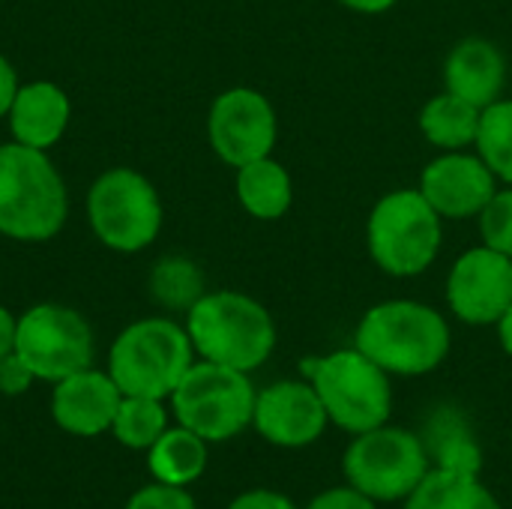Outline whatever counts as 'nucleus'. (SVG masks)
<instances>
[{"mask_svg":"<svg viewBox=\"0 0 512 509\" xmlns=\"http://www.w3.org/2000/svg\"><path fill=\"white\" fill-rule=\"evenodd\" d=\"M72 117V105L63 87L51 81H30L21 84L15 102L9 108V129L18 144L48 150L54 147Z\"/></svg>","mask_w":512,"mask_h":509,"instance_id":"obj_17","label":"nucleus"},{"mask_svg":"<svg viewBox=\"0 0 512 509\" xmlns=\"http://www.w3.org/2000/svg\"><path fill=\"white\" fill-rule=\"evenodd\" d=\"M36 381V375L27 369V363L12 351L6 357H0V393L6 396H21L30 390V384Z\"/></svg>","mask_w":512,"mask_h":509,"instance_id":"obj_29","label":"nucleus"},{"mask_svg":"<svg viewBox=\"0 0 512 509\" xmlns=\"http://www.w3.org/2000/svg\"><path fill=\"white\" fill-rule=\"evenodd\" d=\"M477 156L489 165L501 186H512V99L501 96L480 114V129L474 141Z\"/></svg>","mask_w":512,"mask_h":509,"instance_id":"obj_24","label":"nucleus"},{"mask_svg":"<svg viewBox=\"0 0 512 509\" xmlns=\"http://www.w3.org/2000/svg\"><path fill=\"white\" fill-rule=\"evenodd\" d=\"M480 114L483 108L441 90L435 93L423 108H420V117H417V126H420V135L438 150V153H447V150H468L474 147L477 141V129H480Z\"/></svg>","mask_w":512,"mask_h":509,"instance_id":"obj_19","label":"nucleus"},{"mask_svg":"<svg viewBox=\"0 0 512 509\" xmlns=\"http://www.w3.org/2000/svg\"><path fill=\"white\" fill-rule=\"evenodd\" d=\"M207 138L225 165L240 168L246 162L273 156L279 141V114L261 90L231 87L210 105Z\"/></svg>","mask_w":512,"mask_h":509,"instance_id":"obj_11","label":"nucleus"},{"mask_svg":"<svg viewBox=\"0 0 512 509\" xmlns=\"http://www.w3.org/2000/svg\"><path fill=\"white\" fill-rule=\"evenodd\" d=\"M207 294L204 288V273L201 267L186 258V255H165L153 264L150 270V297L171 312H189L201 297Z\"/></svg>","mask_w":512,"mask_h":509,"instance_id":"obj_23","label":"nucleus"},{"mask_svg":"<svg viewBox=\"0 0 512 509\" xmlns=\"http://www.w3.org/2000/svg\"><path fill=\"white\" fill-rule=\"evenodd\" d=\"M255 396L258 390L249 372L201 360L189 366L171 393V411L180 426L201 435L207 444H222L252 426Z\"/></svg>","mask_w":512,"mask_h":509,"instance_id":"obj_7","label":"nucleus"},{"mask_svg":"<svg viewBox=\"0 0 512 509\" xmlns=\"http://www.w3.org/2000/svg\"><path fill=\"white\" fill-rule=\"evenodd\" d=\"M444 219L420 189H393L375 201L366 219V249L375 267L393 279L423 276L441 255Z\"/></svg>","mask_w":512,"mask_h":509,"instance_id":"obj_4","label":"nucleus"},{"mask_svg":"<svg viewBox=\"0 0 512 509\" xmlns=\"http://www.w3.org/2000/svg\"><path fill=\"white\" fill-rule=\"evenodd\" d=\"M507 87V57L501 45L483 36L459 39L444 57V90L486 108L504 96Z\"/></svg>","mask_w":512,"mask_h":509,"instance_id":"obj_16","label":"nucleus"},{"mask_svg":"<svg viewBox=\"0 0 512 509\" xmlns=\"http://www.w3.org/2000/svg\"><path fill=\"white\" fill-rule=\"evenodd\" d=\"M405 509H504V504L480 477L432 468L405 498Z\"/></svg>","mask_w":512,"mask_h":509,"instance_id":"obj_21","label":"nucleus"},{"mask_svg":"<svg viewBox=\"0 0 512 509\" xmlns=\"http://www.w3.org/2000/svg\"><path fill=\"white\" fill-rule=\"evenodd\" d=\"M342 471L345 483L369 495L375 504H405L432 471V459L423 438L384 423L372 432L354 435L342 456Z\"/></svg>","mask_w":512,"mask_h":509,"instance_id":"obj_8","label":"nucleus"},{"mask_svg":"<svg viewBox=\"0 0 512 509\" xmlns=\"http://www.w3.org/2000/svg\"><path fill=\"white\" fill-rule=\"evenodd\" d=\"M69 195L45 150L0 144V234L21 243H45L60 234Z\"/></svg>","mask_w":512,"mask_h":509,"instance_id":"obj_3","label":"nucleus"},{"mask_svg":"<svg viewBox=\"0 0 512 509\" xmlns=\"http://www.w3.org/2000/svg\"><path fill=\"white\" fill-rule=\"evenodd\" d=\"M495 330H498V342H501L504 354L512 357V303H510V309L501 315V321L495 324Z\"/></svg>","mask_w":512,"mask_h":509,"instance_id":"obj_34","label":"nucleus"},{"mask_svg":"<svg viewBox=\"0 0 512 509\" xmlns=\"http://www.w3.org/2000/svg\"><path fill=\"white\" fill-rule=\"evenodd\" d=\"M498 177L477 156V150L438 153L423 171L417 189L438 210L441 219H477L498 192Z\"/></svg>","mask_w":512,"mask_h":509,"instance_id":"obj_13","label":"nucleus"},{"mask_svg":"<svg viewBox=\"0 0 512 509\" xmlns=\"http://www.w3.org/2000/svg\"><path fill=\"white\" fill-rule=\"evenodd\" d=\"M480 243L512 258V186H498L492 201L477 216Z\"/></svg>","mask_w":512,"mask_h":509,"instance_id":"obj_26","label":"nucleus"},{"mask_svg":"<svg viewBox=\"0 0 512 509\" xmlns=\"http://www.w3.org/2000/svg\"><path fill=\"white\" fill-rule=\"evenodd\" d=\"M228 509H300L288 495L273 492V489H249L243 495H237Z\"/></svg>","mask_w":512,"mask_h":509,"instance_id":"obj_30","label":"nucleus"},{"mask_svg":"<svg viewBox=\"0 0 512 509\" xmlns=\"http://www.w3.org/2000/svg\"><path fill=\"white\" fill-rule=\"evenodd\" d=\"M339 6L357 12V15H384L390 12L399 0H336Z\"/></svg>","mask_w":512,"mask_h":509,"instance_id":"obj_32","label":"nucleus"},{"mask_svg":"<svg viewBox=\"0 0 512 509\" xmlns=\"http://www.w3.org/2000/svg\"><path fill=\"white\" fill-rule=\"evenodd\" d=\"M15 327H18V321L12 318V312L6 306H0V357L15 351Z\"/></svg>","mask_w":512,"mask_h":509,"instance_id":"obj_33","label":"nucleus"},{"mask_svg":"<svg viewBox=\"0 0 512 509\" xmlns=\"http://www.w3.org/2000/svg\"><path fill=\"white\" fill-rule=\"evenodd\" d=\"M432 459V468L480 477L483 471V453L474 435L468 432L465 420L453 411H438V417L429 426V441H423Z\"/></svg>","mask_w":512,"mask_h":509,"instance_id":"obj_22","label":"nucleus"},{"mask_svg":"<svg viewBox=\"0 0 512 509\" xmlns=\"http://www.w3.org/2000/svg\"><path fill=\"white\" fill-rule=\"evenodd\" d=\"M192 363L195 348L186 327L168 318L129 324L108 351V375L123 396L171 399Z\"/></svg>","mask_w":512,"mask_h":509,"instance_id":"obj_6","label":"nucleus"},{"mask_svg":"<svg viewBox=\"0 0 512 509\" xmlns=\"http://www.w3.org/2000/svg\"><path fill=\"white\" fill-rule=\"evenodd\" d=\"M330 420L315 393V387L303 381H276L255 396L252 429L273 447L303 450L312 447Z\"/></svg>","mask_w":512,"mask_h":509,"instance_id":"obj_14","label":"nucleus"},{"mask_svg":"<svg viewBox=\"0 0 512 509\" xmlns=\"http://www.w3.org/2000/svg\"><path fill=\"white\" fill-rule=\"evenodd\" d=\"M18 72H15V66L0 54V117H6L9 114V108H12V102H15V93H18Z\"/></svg>","mask_w":512,"mask_h":509,"instance_id":"obj_31","label":"nucleus"},{"mask_svg":"<svg viewBox=\"0 0 512 509\" xmlns=\"http://www.w3.org/2000/svg\"><path fill=\"white\" fill-rule=\"evenodd\" d=\"M120 399L123 393L114 384V378L90 366L54 384L51 417L63 432L78 438H93L111 429Z\"/></svg>","mask_w":512,"mask_h":509,"instance_id":"obj_15","label":"nucleus"},{"mask_svg":"<svg viewBox=\"0 0 512 509\" xmlns=\"http://www.w3.org/2000/svg\"><path fill=\"white\" fill-rule=\"evenodd\" d=\"M147 468L156 483L186 489L207 471V441L186 426L165 429L147 450Z\"/></svg>","mask_w":512,"mask_h":509,"instance_id":"obj_20","label":"nucleus"},{"mask_svg":"<svg viewBox=\"0 0 512 509\" xmlns=\"http://www.w3.org/2000/svg\"><path fill=\"white\" fill-rule=\"evenodd\" d=\"M162 201L153 183L132 168L102 171L87 192V222L102 246L132 255L162 231Z\"/></svg>","mask_w":512,"mask_h":509,"instance_id":"obj_9","label":"nucleus"},{"mask_svg":"<svg viewBox=\"0 0 512 509\" xmlns=\"http://www.w3.org/2000/svg\"><path fill=\"white\" fill-rule=\"evenodd\" d=\"M123 509H198L192 495L180 486H165V483H153L138 489L129 504Z\"/></svg>","mask_w":512,"mask_h":509,"instance_id":"obj_27","label":"nucleus"},{"mask_svg":"<svg viewBox=\"0 0 512 509\" xmlns=\"http://www.w3.org/2000/svg\"><path fill=\"white\" fill-rule=\"evenodd\" d=\"M354 348L393 378H423L447 360L453 333L447 318L429 303L384 300L363 312Z\"/></svg>","mask_w":512,"mask_h":509,"instance_id":"obj_1","label":"nucleus"},{"mask_svg":"<svg viewBox=\"0 0 512 509\" xmlns=\"http://www.w3.org/2000/svg\"><path fill=\"white\" fill-rule=\"evenodd\" d=\"M447 309L468 327H495L512 303V258L489 246L465 249L444 285Z\"/></svg>","mask_w":512,"mask_h":509,"instance_id":"obj_12","label":"nucleus"},{"mask_svg":"<svg viewBox=\"0 0 512 509\" xmlns=\"http://www.w3.org/2000/svg\"><path fill=\"white\" fill-rule=\"evenodd\" d=\"M303 509H378V504L369 495H363L360 489H354L351 483H345V486L318 492Z\"/></svg>","mask_w":512,"mask_h":509,"instance_id":"obj_28","label":"nucleus"},{"mask_svg":"<svg viewBox=\"0 0 512 509\" xmlns=\"http://www.w3.org/2000/svg\"><path fill=\"white\" fill-rule=\"evenodd\" d=\"M303 375L315 387L330 426L348 435H363L390 423L393 375H387L354 345L306 360Z\"/></svg>","mask_w":512,"mask_h":509,"instance_id":"obj_5","label":"nucleus"},{"mask_svg":"<svg viewBox=\"0 0 512 509\" xmlns=\"http://www.w3.org/2000/svg\"><path fill=\"white\" fill-rule=\"evenodd\" d=\"M15 354L39 381H63L93 363V330L69 306L39 303L18 318Z\"/></svg>","mask_w":512,"mask_h":509,"instance_id":"obj_10","label":"nucleus"},{"mask_svg":"<svg viewBox=\"0 0 512 509\" xmlns=\"http://www.w3.org/2000/svg\"><path fill=\"white\" fill-rule=\"evenodd\" d=\"M510 444H512V432H510Z\"/></svg>","mask_w":512,"mask_h":509,"instance_id":"obj_35","label":"nucleus"},{"mask_svg":"<svg viewBox=\"0 0 512 509\" xmlns=\"http://www.w3.org/2000/svg\"><path fill=\"white\" fill-rule=\"evenodd\" d=\"M234 171H237V180H234L237 201L252 219L276 222L291 210L294 180H291V171L279 159L264 156V159L246 162Z\"/></svg>","mask_w":512,"mask_h":509,"instance_id":"obj_18","label":"nucleus"},{"mask_svg":"<svg viewBox=\"0 0 512 509\" xmlns=\"http://www.w3.org/2000/svg\"><path fill=\"white\" fill-rule=\"evenodd\" d=\"M165 429H168V411L162 399H147V396H123L111 423L114 438L129 450H150Z\"/></svg>","mask_w":512,"mask_h":509,"instance_id":"obj_25","label":"nucleus"},{"mask_svg":"<svg viewBox=\"0 0 512 509\" xmlns=\"http://www.w3.org/2000/svg\"><path fill=\"white\" fill-rule=\"evenodd\" d=\"M186 333L201 360L240 372L261 369L279 339L267 306L240 291H207L186 312Z\"/></svg>","mask_w":512,"mask_h":509,"instance_id":"obj_2","label":"nucleus"}]
</instances>
